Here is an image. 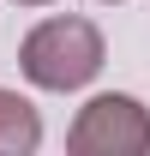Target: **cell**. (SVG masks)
Returning <instances> with one entry per match:
<instances>
[{
    "label": "cell",
    "mask_w": 150,
    "mask_h": 156,
    "mask_svg": "<svg viewBox=\"0 0 150 156\" xmlns=\"http://www.w3.org/2000/svg\"><path fill=\"white\" fill-rule=\"evenodd\" d=\"M42 144V120L18 90H0V156H30Z\"/></svg>",
    "instance_id": "cell-3"
},
{
    "label": "cell",
    "mask_w": 150,
    "mask_h": 156,
    "mask_svg": "<svg viewBox=\"0 0 150 156\" xmlns=\"http://www.w3.org/2000/svg\"><path fill=\"white\" fill-rule=\"evenodd\" d=\"M72 156H144L150 150V114L132 96H90L78 108L72 132H66Z\"/></svg>",
    "instance_id": "cell-2"
},
{
    "label": "cell",
    "mask_w": 150,
    "mask_h": 156,
    "mask_svg": "<svg viewBox=\"0 0 150 156\" xmlns=\"http://www.w3.org/2000/svg\"><path fill=\"white\" fill-rule=\"evenodd\" d=\"M18 66L36 90H78L102 72V30L90 18H48L24 36Z\"/></svg>",
    "instance_id": "cell-1"
},
{
    "label": "cell",
    "mask_w": 150,
    "mask_h": 156,
    "mask_svg": "<svg viewBox=\"0 0 150 156\" xmlns=\"http://www.w3.org/2000/svg\"><path fill=\"white\" fill-rule=\"evenodd\" d=\"M18 6H48V0H18Z\"/></svg>",
    "instance_id": "cell-4"
}]
</instances>
